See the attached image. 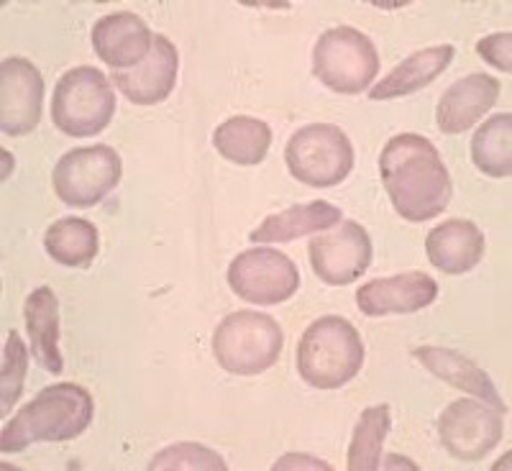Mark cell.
Here are the masks:
<instances>
[{"instance_id":"cell-18","label":"cell","mask_w":512,"mask_h":471,"mask_svg":"<svg viewBox=\"0 0 512 471\" xmlns=\"http://www.w3.org/2000/svg\"><path fill=\"white\" fill-rule=\"evenodd\" d=\"M415 356L438 379L448 382L456 390L469 392L477 400L487 402L489 408H495L497 413H507V405L502 402V395L497 392L495 382L472 359H466V356L456 354L451 349H441V346H420V349H415Z\"/></svg>"},{"instance_id":"cell-21","label":"cell","mask_w":512,"mask_h":471,"mask_svg":"<svg viewBox=\"0 0 512 471\" xmlns=\"http://www.w3.org/2000/svg\"><path fill=\"white\" fill-rule=\"evenodd\" d=\"M454 47L441 44V47H428L423 52H415L405 62H400L390 75L379 80L374 90L369 93L372 100H390L402 98V95H413L418 90L428 88L443 70H446L451 59H454Z\"/></svg>"},{"instance_id":"cell-24","label":"cell","mask_w":512,"mask_h":471,"mask_svg":"<svg viewBox=\"0 0 512 471\" xmlns=\"http://www.w3.org/2000/svg\"><path fill=\"white\" fill-rule=\"evenodd\" d=\"M472 162L487 177L512 175V116L497 113L477 128L472 139Z\"/></svg>"},{"instance_id":"cell-4","label":"cell","mask_w":512,"mask_h":471,"mask_svg":"<svg viewBox=\"0 0 512 471\" xmlns=\"http://www.w3.org/2000/svg\"><path fill=\"white\" fill-rule=\"evenodd\" d=\"M285 333L272 315L236 310L218 323L213 333V356L226 372L251 377L277 364Z\"/></svg>"},{"instance_id":"cell-19","label":"cell","mask_w":512,"mask_h":471,"mask_svg":"<svg viewBox=\"0 0 512 471\" xmlns=\"http://www.w3.org/2000/svg\"><path fill=\"white\" fill-rule=\"evenodd\" d=\"M341 210L326 200H315V203L292 205V208L274 213V216L264 218L259 226L251 231L249 239L254 244H282V241L300 239V236H310V233H320L341 223Z\"/></svg>"},{"instance_id":"cell-22","label":"cell","mask_w":512,"mask_h":471,"mask_svg":"<svg viewBox=\"0 0 512 471\" xmlns=\"http://www.w3.org/2000/svg\"><path fill=\"white\" fill-rule=\"evenodd\" d=\"M213 146L223 159L241 167L262 164L272 146V128L259 118L236 116L223 121L213 134Z\"/></svg>"},{"instance_id":"cell-6","label":"cell","mask_w":512,"mask_h":471,"mask_svg":"<svg viewBox=\"0 0 512 471\" xmlns=\"http://www.w3.org/2000/svg\"><path fill=\"white\" fill-rule=\"evenodd\" d=\"M313 72L333 93H364L379 72V52L367 34L336 26L320 34L313 49Z\"/></svg>"},{"instance_id":"cell-13","label":"cell","mask_w":512,"mask_h":471,"mask_svg":"<svg viewBox=\"0 0 512 471\" xmlns=\"http://www.w3.org/2000/svg\"><path fill=\"white\" fill-rule=\"evenodd\" d=\"M436 297L438 285L433 277L425 272H405L361 285L356 292V305L369 318H384V315L418 313L428 308Z\"/></svg>"},{"instance_id":"cell-1","label":"cell","mask_w":512,"mask_h":471,"mask_svg":"<svg viewBox=\"0 0 512 471\" xmlns=\"http://www.w3.org/2000/svg\"><path fill=\"white\" fill-rule=\"evenodd\" d=\"M379 175L392 208L410 223L441 216L454 195L441 154L418 134H397L387 141L379 157Z\"/></svg>"},{"instance_id":"cell-9","label":"cell","mask_w":512,"mask_h":471,"mask_svg":"<svg viewBox=\"0 0 512 471\" xmlns=\"http://www.w3.org/2000/svg\"><path fill=\"white\" fill-rule=\"evenodd\" d=\"M228 285L236 297L254 305L290 300L300 287V272L290 256L277 249H249L228 267Z\"/></svg>"},{"instance_id":"cell-11","label":"cell","mask_w":512,"mask_h":471,"mask_svg":"<svg viewBox=\"0 0 512 471\" xmlns=\"http://www.w3.org/2000/svg\"><path fill=\"white\" fill-rule=\"evenodd\" d=\"M502 413L482 400L451 402L438 418V438L459 461H482L502 441Z\"/></svg>"},{"instance_id":"cell-8","label":"cell","mask_w":512,"mask_h":471,"mask_svg":"<svg viewBox=\"0 0 512 471\" xmlns=\"http://www.w3.org/2000/svg\"><path fill=\"white\" fill-rule=\"evenodd\" d=\"M54 192L70 208H93L121 182V157L113 146L72 149L54 167Z\"/></svg>"},{"instance_id":"cell-29","label":"cell","mask_w":512,"mask_h":471,"mask_svg":"<svg viewBox=\"0 0 512 471\" xmlns=\"http://www.w3.org/2000/svg\"><path fill=\"white\" fill-rule=\"evenodd\" d=\"M274 471H285V469H320V471H328L331 466L326 461L315 459V456H305V454H287L282 456L277 464L272 466Z\"/></svg>"},{"instance_id":"cell-28","label":"cell","mask_w":512,"mask_h":471,"mask_svg":"<svg viewBox=\"0 0 512 471\" xmlns=\"http://www.w3.org/2000/svg\"><path fill=\"white\" fill-rule=\"evenodd\" d=\"M477 54L497 70L512 72V34L502 31V34L484 36L477 41Z\"/></svg>"},{"instance_id":"cell-5","label":"cell","mask_w":512,"mask_h":471,"mask_svg":"<svg viewBox=\"0 0 512 471\" xmlns=\"http://www.w3.org/2000/svg\"><path fill=\"white\" fill-rule=\"evenodd\" d=\"M116 113L111 80L95 67H72L59 77L52 95V121L67 136H95L108 128Z\"/></svg>"},{"instance_id":"cell-17","label":"cell","mask_w":512,"mask_h":471,"mask_svg":"<svg viewBox=\"0 0 512 471\" xmlns=\"http://www.w3.org/2000/svg\"><path fill=\"white\" fill-rule=\"evenodd\" d=\"M428 262L443 274L472 272L484 256V236L477 223L451 218L433 228L425 239Z\"/></svg>"},{"instance_id":"cell-14","label":"cell","mask_w":512,"mask_h":471,"mask_svg":"<svg viewBox=\"0 0 512 471\" xmlns=\"http://www.w3.org/2000/svg\"><path fill=\"white\" fill-rule=\"evenodd\" d=\"M177 70H180L177 47L167 36L154 34V47L149 57L131 70L113 72V82H116L118 93L126 95L131 103L157 105L175 90Z\"/></svg>"},{"instance_id":"cell-20","label":"cell","mask_w":512,"mask_h":471,"mask_svg":"<svg viewBox=\"0 0 512 471\" xmlns=\"http://www.w3.org/2000/svg\"><path fill=\"white\" fill-rule=\"evenodd\" d=\"M26 331L31 338V351L41 369L62 374L64 361L59 351V300L52 287H39L26 297L24 305Z\"/></svg>"},{"instance_id":"cell-12","label":"cell","mask_w":512,"mask_h":471,"mask_svg":"<svg viewBox=\"0 0 512 471\" xmlns=\"http://www.w3.org/2000/svg\"><path fill=\"white\" fill-rule=\"evenodd\" d=\"M44 108V77L24 57L0 64V128L6 136L31 134Z\"/></svg>"},{"instance_id":"cell-23","label":"cell","mask_w":512,"mask_h":471,"mask_svg":"<svg viewBox=\"0 0 512 471\" xmlns=\"http://www.w3.org/2000/svg\"><path fill=\"white\" fill-rule=\"evenodd\" d=\"M44 249L64 267H90L98 256V228L85 218H59L44 233Z\"/></svg>"},{"instance_id":"cell-15","label":"cell","mask_w":512,"mask_h":471,"mask_svg":"<svg viewBox=\"0 0 512 471\" xmlns=\"http://www.w3.org/2000/svg\"><path fill=\"white\" fill-rule=\"evenodd\" d=\"M93 49L100 62L123 72L144 62L154 47V34L136 13H108L93 26Z\"/></svg>"},{"instance_id":"cell-16","label":"cell","mask_w":512,"mask_h":471,"mask_svg":"<svg viewBox=\"0 0 512 471\" xmlns=\"http://www.w3.org/2000/svg\"><path fill=\"white\" fill-rule=\"evenodd\" d=\"M497 98H500V80L497 77L484 75V72L461 77L438 100L436 123L441 134L456 136L469 131L474 123L482 121L484 113L492 111Z\"/></svg>"},{"instance_id":"cell-25","label":"cell","mask_w":512,"mask_h":471,"mask_svg":"<svg viewBox=\"0 0 512 471\" xmlns=\"http://www.w3.org/2000/svg\"><path fill=\"white\" fill-rule=\"evenodd\" d=\"M390 408L374 405L361 413L354 428V438L349 446V469L351 471H377L382 466V446L390 433Z\"/></svg>"},{"instance_id":"cell-7","label":"cell","mask_w":512,"mask_h":471,"mask_svg":"<svg viewBox=\"0 0 512 471\" xmlns=\"http://www.w3.org/2000/svg\"><path fill=\"white\" fill-rule=\"evenodd\" d=\"M285 162L292 177L310 187H336L354 169V146L333 123H310L290 136Z\"/></svg>"},{"instance_id":"cell-10","label":"cell","mask_w":512,"mask_h":471,"mask_svg":"<svg viewBox=\"0 0 512 471\" xmlns=\"http://www.w3.org/2000/svg\"><path fill=\"white\" fill-rule=\"evenodd\" d=\"M310 267L326 285H351L372 264L374 246L367 228L356 221H341L326 233H315L308 246Z\"/></svg>"},{"instance_id":"cell-27","label":"cell","mask_w":512,"mask_h":471,"mask_svg":"<svg viewBox=\"0 0 512 471\" xmlns=\"http://www.w3.org/2000/svg\"><path fill=\"white\" fill-rule=\"evenodd\" d=\"M26 369H29V351H26L21 333L11 331L3 354V374H0V413L8 415L24 392Z\"/></svg>"},{"instance_id":"cell-2","label":"cell","mask_w":512,"mask_h":471,"mask_svg":"<svg viewBox=\"0 0 512 471\" xmlns=\"http://www.w3.org/2000/svg\"><path fill=\"white\" fill-rule=\"evenodd\" d=\"M93 395L72 382L44 387L29 405L8 420L0 436L3 454H21L31 443H62L82 436L93 423Z\"/></svg>"},{"instance_id":"cell-3","label":"cell","mask_w":512,"mask_h":471,"mask_svg":"<svg viewBox=\"0 0 512 471\" xmlns=\"http://www.w3.org/2000/svg\"><path fill=\"white\" fill-rule=\"evenodd\" d=\"M364 367V344L349 320L323 315L305 328L297 344V374L318 390L344 387Z\"/></svg>"},{"instance_id":"cell-26","label":"cell","mask_w":512,"mask_h":471,"mask_svg":"<svg viewBox=\"0 0 512 471\" xmlns=\"http://www.w3.org/2000/svg\"><path fill=\"white\" fill-rule=\"evenodd\" d=\"M226 471V461L200 446V443H177V446L162 448L152 461L149 471Z\"/></svg>"},{"instance_id":"cell-30","label":"cell","mask_w":512,"mask_h":471,"mask_svg":"<svg viewBox=\"0 0 512 471\" xmlns=\"http://www.w3.org/2000/svg\"><path fill=\"white\" fill-rule=\"evenodd\" d=\"M3 154V162H6V167H3V180H8V167L13 169V157L8 152H0Z\"/></svg>"}]
</instances>
